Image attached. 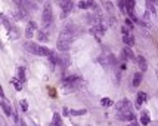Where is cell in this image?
<instances>
[{"mask_svg":"<svg viewBox=\"0 0 158 126\" xmlns=\"http://www.w3.org/2000/svg\"><path fill=\"white\" fill-rule=\"evenodd\" d=\"M74 39H76V34H74V31H72L71 25H67V28H65V30L59 34V39H58V42H56L58 49H59V51L67 52L68 49L71 47V45H72Z\"/></svg>","mask_w":158,"mask_h":126,"instance_id":"6da1fadb","label":"cell"},{"mask_svg":"<svg viewBox=\"0 0 158 126\" xmlns=\"http://www.w3.org/2000/svg\"><path fill=\"white\" fill-rule=\"evenodd\" d=\"M101 104L103 105V107H109V105H113V101L109 100V98H103L101 101Z\"/></svg>","mask_w":158,"mask_h":126,"instance_id":"d4e9b609","label":"cell"},{"mask_svg":"<svg viewBox=\"0 0 158 126\" xmlns=\"http://www.w3.org/2000/svg\"><path fill=\"white\" fill-rule=\"evenodd\" d=\"M52 123H53V125H56V126H61V123H62V122H61V116L58 114V113H55V114H53V122H52Z\"/></svg>","mask_w":158,"mask_h":126,"instance_id":"cb8c5ba5","label":"cell"},{"mask_svg":"<svg viewBox=\"0 0 158 126\" xmlns=\"http://www.w3.org/2000/svg\"><path fill=\"white\" fill-rule=\"evenodd\" d=\"M18 79L21 82H25V79H27V76H25V68H24V67H19V68H18Z\"/></svg>","mask_w":158,"mask_h":126,"instance_id":"ac0fdd59","label":"cell"},{"mask_svg":"<svg viewBox=\"0 0 158 126\" xmlns=\"http://www.w3.org/2000/svg\"><path fill=\"white\" fill-rule=\"evenodd\" d=\"M19 105H21L22 111H27V110H28V103H27L25 100H21V101H19Z\"/></svg>","mask_w":158,"mask_h":126,"instance_id":"484cf974","label":"cell"},{"mask_svg":"<svg viewBox=\"0 0 158 126\" xmlns=\"http://www.w3.org/2000/svg\"><path fill=\"white\" fill-rule=\"evenodd\" d=\"M124 57L127 58V59H132V58H135V55H133V51H132L130 47H126V49H124Z\"/></svg>","mask_w":158,"mask_h":126,"instance_id":"603a6c76","label":"cell"},{"mask_svg":"<svg viewBox=\"0 0 158 126\" xmlns=\"http://www.w3.org/2000/svg\"><path fill=\"white\" fill-rule=\"evenodd\" d=\"M42 21H43V27L47 30V27H50L53 23V12H52V6L49 3H46L43 6V15H42Z\"/></svg>","mask_w":158,"mask_h":126,"instance_id":"277c9868","label":"cell"},{"mask_svg":"<svg viewBox=\"0 0 158 126\" xmlns=\"http://www.w3.org/2000/svg\"><path fill=\"white\" fill-rule=\"evenodd\" d=\"M135 5L136 2H133V0H129V2H126V8H127V13L133 18V19H136V15H135Z\"/></svg>","mask_w":158,"mask_h":126,"instance_id":"ba28073f","label":"cell"},{"mask_svg":"<svg viewBox=\"0 0 158 126\" xmlns=\"http://www.w3.org/2000/svg\"><path fill=\"white\" fill-rule=\"evenodd\" d=\"M64 110H65L64 113L68 116H81V114H86V113H87L86 110H71V111H68L67 108H64Z\"/></svg>","mask_w":158,"mask_h":126,"instance_id":"7c38bea8","label":"cell"},{"mask_svg":"<svg viewBox=\"0 0 158 126\" xmlns=\"http://www.w3.org/2000/svg\"><path fill=\"white\" fill-rule=\"evenodd\" d=\"M24 49L28 51V52L33 54V55H39V57H49V55L52 54L50 49H47L45 46L37 45V43H34V42H25V43H24Z\"/></svg>","mask_w":158,"mask_h":126,"instance_id":"7a4b0ae2","label":"cell"},{"mask_svg":"<svg viewBox=\"0 0 158 126\" xmlns=\"http://www.w3.org/2000/svg\"><path fill=\"white\" fill-rule=\"evenodd\" d=\"M59 6L62 8L64 16H65V13H68V12L72 9V2H68V0H65V2H59Z\"/></svg>","mask_w":158,"mask_h":126,"instance_id":"9c48e42d","label":"cell"},{"mask_svg":"<svg viewBox=\"0 0 158 126\" xmlns=\"http://www.w3.org/2000/svg\"><path fill=\"white\" fill-rule=\"evenodd\" d=\"M140 82H142V73H136L133 77V86H139Z\"/></svg>","mask_w":158,"mask_h":126,"instance_id":"d6986e66","label":"cell"},{"mask_svg":"<svg viewBox=\"0 0 158 126\" xmlns=\"http://www.w3.org/2000/svg\"><path fill=\"white\" fill-rule=\"evenodd\" d=\"M148 98H146V93L145 92H139L137 93V105H140L142 103H145Z\"/></svg>","mask_w":158,"mask_h":126,"instance_id":"e0dca14e","label":"cell"},{"mask_svg":"<svg viewBox=\"0 0 158 126\" xmlns=\"http://www.w3.org/2000/svg\"><path fill=\"white\" fill-rule=\"evenodd\" d=\"M68 62H69V58H68V55L59 57V64L62 65V68H67V67H68Z\"/></svg>","mask_w":158,"mask_h":126,"instance_id":"9a60e30c","label":"cell"},{"mask_svg":"<svg viewBox=\"0 0 158 126\" xmlns=\"http://www.w3.org/2000/svg\"><path fill=\"white\" fill-rule=\"evenodd\" d=\"M79 6L81 9H87V8H92V6H93V2H89V0H87V2H80Z\"/></svg>","mask_w":158,"mask_h":126,"instance_id":"7402d4cb","label":"cell"},{"mask_svg":"<svg viewBox=\"0 0 158 126\" xmlns=\"http://www.w3.org/2000/svg\"><path fill=\"white\" fill-rule=\"evenodd\" d=\"M2 108H3V111H5V114L6 116L13 114V110H12L11 104L8 103V100L5 98V93H2Z\"/></svg>","mask_w":158,"mask_h":126,"instance_id":"8992f818","label":"cell"},{"mask_svg":"<svg viewBox=\"0 0 158 126\" xmlns=\"http://www.w3.org/2000/svg\"><path fill=\"white\" fill-rule=\"evenodd\" d=\"M118 119H121V120H130V122H133L135 120V116L133 113H127V114H117Z\"/></svg>","mask_w":158,"mask_h":126,"instance_id":"5bb4252c","label":"cell"},{"mask_svg":"<svg viewBox=\"0 0 158 126\" xmlns=\"http://www.w3.org/2000/svg\"><path fill=\"white\" fill-rule=\"evenodd\" d=\"M136 61H137V65H139V68L142 70V73L143 71H146V68H148V64H146V59L142 57V55H139V57L136 58Z\"/></svg>","mask_w":158,"mask_h":126,"instance_id":"30bf717a","label":"cell"},{"mask_svg":"<svg viewBox=\"0 0 158 126\" xmlns=\"http://www.w3.org/2000/svg\"><path fill=\"white\" fill-rule=\"evenodd\" d=\"M39 40H42V42H46V40H49V34L46 33L45 30H40V31H39Z\"/></svg>","mask_w":158,"mask_h":126,"instance_id":"ffe728a7","label":"cell"},{"mask_svg":"<svg viewBox=\"0 0 158 126\" xmlns=\"http://www.w3.org/2000/svg\"><path fill=\"white\" fill-rule=\"evenodd\" d=\"M21 126H27V123H25L24 120H21Z\"/></svg>","mask_w":158,"mask_h":126,"instance_id":"83f0119b","label":"cell"},{"mask_svg":"<svg viewBox=\"0 0 158 126\" xmlns=\"http://www.w3.org/2000/svg\"><path fill=\"white\" fill-rule=\"evenodd\" d=\"M132 126H139V123H137V122H133V123H132Z\"/></svg>","mask_w":158,"mask_h":126,"instance_id":"4316f807","label":"cell"},{"mask_svg":"<svg viewBox=\"0 0 158 126\" xmlns=\"http://www.w3.org/2000/svg\"><path fill=\"white\" fill-rule=\"evenodd\" d=\"M8 33H9V37H11L12 40H16V39H18V37H19V31H18V30H16V28H15V27H13V28H12V30H9V31H8Z\"/></svg>","mask_w":158,"mask_h":126,"instance_id":"2e32d148","label":"cell"},{"mask_svg":"<svg viewBox=\"0 0 158 126\" xmlns=\"http://www.w3.org/2000/svg\"><path fill=\"white\" fill-rule=\"evenodd\" d=\"M11 83L15 86V89H16V91H21V89H22V86H21V83H22V82H21V80H18V79H12Z\"/></svg>","mask_w":158,"mask_h":126,"instance_id":"44dd1931","label":"cell"},{"mask_svg":"<svg viewBox=\"0 0 158 126\" xmlns=\"http://www.w3.org/2000/svg\"><path fill=\"white\" fill-rule=\"evenodd\" d=\"M123 40H124V43L127 46H133V45H135V39H133V36H132V34H124Z\"/></svg>","mask_w":158,"mask_h":126,"instance_id":"4fadbf2b","label":"cell"},{"mask_svg":"<svg viewBox=\"0 0 158 126\" xmlns=\"http://www.w3.org/2000/svg\"><path fill=\"white\" fill-rule=\"evenodd\" d=\"M81 85H83V79L74 76V77H68V79H65V80L62 82V89H64V92L68 93V92L77 91Z\"/></svg>","mask_w":158,"mask_h":126,"instance_id":"3957f363","label":"cell"},{"mask_svg":"<svg viewBox=\"0 0 158 126\" xmlns=\"http://www.w3.org/2000/svg\"><path fill=\"white\" fill-rule=\"evenodd\" d=\"M115 108H117V114H127V113H132V104L127 100H121L115 104Z\"/></svg>","mask_w":158,"mask_h":126,"instance_id":"5b68a950","label":"cell"},{"mask_svg":"<svg viewBox=\"0 0 158 126\" xmlns=\"http://www.w3.org/2000/svg\"><path fill=\"white\" fill-rule=\"evenodd\" d=\"M149 122H151V119H149V113H148L146 110L142 111V114H140V123H142V125H149Z\"/></svg>","mask_w":158,"mask_h":126,"instance_id":"8fae6325","label":"cell"},{"mask_svg":"<svg viewBox=\"0 0 158 126\" xmlns=\"http://www.w3.org/2000/svg\"><path fill=\"white\" fill-rule=\"evenodd\" d=\"M35 31H37V25L34 21H30L28 25H27V31H25V37L27 39H33L34 34H35Z\"/></svg>","mask_w":158,"mask_h":126,"instance_id":"52a82bcc","label":"cell"}]
</instances>
